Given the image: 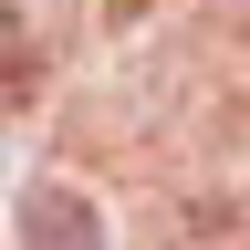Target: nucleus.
<instances>
[{"mask_svg":"<svg viewBox=\"0 0 250 250\" xmlns=\"http://www.w3.org/2000/svg\"><path fill=\"white\" fill-rule=\"evenodd\" d=\"M21 250H104L94 198L62 188V177H31V188H21Z\"/></svg>","mask_w":250,"mask_h":250,"instance_id":"nucleus-1","label":"nucleus"}]
</instances>
